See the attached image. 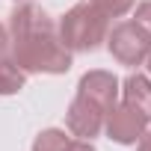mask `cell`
<instances>
[{
    "label": "cell",
    "mask_w": 151,
    "mask_h": 151,
    "mask_svg": "<svg viewBox=\"0 0 151 151\" xmlns=\"http://www.w3.org/2000/svg\"><path fill=\"white\" fill-rule=\"evenodd\" d=\"M119 92H122V83L113 71H104V68H92L86 71L80 83H77V95L98 104L101 110H110L116 101H119Z\"/></svg>",
    "instance_id": "6"
},
{
    "label": "cell",
    "mask_w": 151,
    "mask_h": 151,
    "mask_svg": "<svg viewBox=\"0 0 151 151\" xmlns=\"http://www.w3.org/2000/svg\"><path fill=\"white\" fill-rule=\"evenodd\" d=\"M145 68H148V77H151V53H148V59H145Z\"/></svg>",
    "instance_id": "15"
},
{
    "label": "cell",
    "mask_w": 151,
    "mask_h": 151,
    "mask_svg": "<svg viewBox=\"0 0 151 151\" xmlns=\"http://www.w3.org/2000/svg\"><path fill=\"white\" fill-rule=\"evenodd\" d=\"M3 53H9V30L0 24V56Z\"/></svg>",
    "instance_id": "13"
},
{
    "label": "cell",
    "mask_w": 151,
    "mask_h": 151,
    "mask_svg": "<svg viewBox=\"0 0 151 151\" xmlns=\"http://www.w3.org/2000/svg\"><path fill=\"white\" fill-rule=\"evenodd\" d=\"M122 101L127 107H133L148 124H151V77L148 74H130V77L122 83Z\"/></svg>",
    "instance_id": "7"
},
{
    "label": "cell",
    "mask_w": 151,
    "mask_h": 151,
    "mask_svg": "<svg viewBox=\"0 0 151 151\" xmlns=\"http://www.w3.org/2000/svg\"><path fill=\"white\" fill-rule=\"evenodd\" d=\"M136 151H151V130H145L136 142Z\"/></svg>",
    "instance_id": "14"
},
{
    "label": "cell",
    "mask_w": 151,
    "mask_h": 151,
    "mask_svg": "<svg viewBox=\"0 0 151 151\" xmlns=\"http://www.w3.org/2000/svg\"><path fill=\"white\" fill-rule=\"evenodd\" d=\"M68 142H71V133H68V130L45 127V130L36 133V139H33V151H65Z\"/></svg>",
    "instance_id": "9"
},
{
    "label": "cell",
    "mask_w": 151,
    "mask_h": 151,
    "mask_svg": "<svg viewBox=\"0 0 151 151\" xmlns=\"http://www.w3.org/2000/svg\"><path fill=\"white\" fill-rule=\"evenodd\" d=\"M65 151H98L89 139H71L68 145H65Z\"/></svg>",
    "instance_id": "12"
},
{
    "label": "cell",
    "mask_w": 151,
    "mask_h": 151,
    "mask_svg": "<svg viewBox=\"0 0 151 151\" xmlns=\"http://www.w3.org/2000/svg\"><path fill=\"white\" fill-rule=\"evenodd\" d=\"M145 130H148V122L124 101H116L104 113V133H107V139H113L119 145H136Z\"/></svg>",
    "instance_id": "4"
},
{
    "label": "cell",
    "mask_w": 151,
    "mask_h": 151,
    "mask_svg": "<svg viewBox=\"0 0 151 151\" xmlns=\"http://www.w3.org/2000/svg\"><path fill=\"white\" fill-rule=\"evenodd\" d=\"M130 12H133V18H130V21H136V24L151 36V0H139V3H136Z\"/></svg>",
    "instance_id": "11"
},
{
    "label": "cell",
    "mask_w": 151,
    "mask_h": 151,
    "mask_svg": "<svg viewBox=\"0 0 151 151\" xmlns=\"http://www.w3.org/2000/svg\"><path fill=\"white\" fill-rule=\"evenodd\" d=\"M107 33H110V18L92 0L74 3L56 24V36L71 53H92V50H98L107 42Z\"/></svg>",
    "instance_id": "2"
},
{
    "label": "cell",
    "mask_w": 151,
    "mask_h": 151,
    "mask_svg": "<svg viewBox=\"0 0 151 151\" xmlns=\"http://www.w3.org/2000/svg\"><path fill=\"white\" fill-rule=\"evenodd\" d=\"M92 3H95L107 18H122V15H127V12L136 6V0H92Z\"/></svg>",
    "instance_id": "10"
},
{
    "label": "cell",
    "mask_w": 151,
    "mask_h": 151,
    "mask_svg": "<svg viewBox=\"0 0 151 151\" xmlns=\"http://www.w3.org/2000/svg\"><path fill=\"white\" fill-rule=\"evenodd\" d=\"M24 86H27V71L9 53H3L0 56V95H18Z\"/></svg>",
    "instance_id": "8"
},
{
    "label": "cell",
    "mask_w": 151,
    "mask_h": 151,
    "mask_svg": "<svg viewBox=\"0 0 151 151\" xmlns=\"http://www.w3.org/2000/svg\"><path fill=\"white\" fill-rule=\"evenodd\" d=\"M104 45H107L110 56L119 65H127V68L145 65V59L151 53V36L136 21H119V24H113Z\"/></svg>",
    "instance_id": "3"
},
{
    "label": "cell",
    "mask_w": 151,
    "mask_h": 151,
    "mask_svg": "<svg viewBox=\"0 0 151 151\" xmlns=\"http://www.w3.org/2000/svg\"><path fill=\"white\" fill-rule=\"evenodd\" d=\"M9 56L27 74H65L74 65V53L59 42L56 30L9 39Z\"/></svg>",
    "instance_id": "1"
},
{
    "label": "cell",
    "mask_w": 151,
    "mask_h": 151,
    "mask_svg": "<svg viewBox=\"0 0 151 151\" xmlns=\"http://www.w3.org/2000/svg\"><path fill=\"white\" fill-rule=\"evenodd\" d=\"M104 113L98 104L80 98V95H74L68 110H65V130L74 136V139H95L104 133Z\"/></svg>",
    "instance_id": "5"
}]
</instances>
